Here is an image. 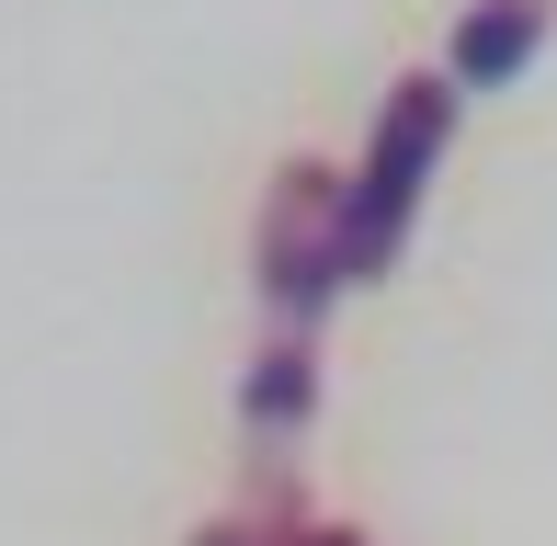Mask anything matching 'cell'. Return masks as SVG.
<instances>
[{
    "mask_svg": "<svg viewBox=\"0 0 557 546\" xmlns=\"http://www.w3.org/2000/svg\"><path fill=\"white\" fill-rule=\"evenodd\" d=\"M546 23H557V0H478V12L455 23V46H444V80H455V91L523 80V69H535V46H546Z\"/></svg>",
    "mask_w": 557,
    "mask_h": 546,
    "instance_id": "obj_3",
    "label": "cell"
},
{
    "mask_svg": "<svg viewBox=\"0 0 557 546\" xmlns=\"http://www.w3.org/2000/svg\"><path fill=\"white\" fill-rule=\"evenodd\" d=\"M285 535H308V501H296V467L273 456V467H250V489H239V512H216L194 546H285Z\"/></svg>",
    "mask_w": 557,
    "mask_h": 546,
    "instance_id": "obj_5",
    "label": "cell"
},
{
    "mask_svg": "<svg viewBox=\"0 0 557 546\" xmlns=\"http://www.w3.org/2000/svg\"><path fill=\"white\" fill-rule=\"evenodd\" d=\"M250 262H262V308L285 319V331H319V319H331V296H342V171L331 160H285L273 171Z\"/></svg>",
    "mask_w": 557,
    "mask_h": 546,
    "instance_id": "obj_2",
    "label": "cell"
},
{
    "mask_svg": "<svg viewBox=\"0 0 557 546\" xmlns=\"http://www.w3.org/2000/svg\"><path fill=\"white\" fill-rule=\"evenodd\" d=\"M285 546H364L352 524H308V535H285Z\"/></svg>",
    "mask_w": 557,
    "mask_h": 546,
    "instance_id": "obj_6",
    "label": "cell"
},
{
    "mask_svg": "<svg viewBox=\"0 0 557 546\" xmlns=\"http://www.w3.org/2000/svg\"><path fill=\"white\" fill-rule=\"evenodd\" d=\"M444 148H455V80L444 69H410L387 91V114H375L364 160L342 171V285H375V273L410 251V216L433 194Z\"/></svg>",
    "mask_w": 557,
    "mask_h": 546,
    "instance_id": "obj_1",
    "label": "cell"
},
{
    "mask_svg": "<svg viewBox=\"0 0 557 546\" xmlns=\"http://www.w3.org/2000/svg\"><path fill=\"white\" fill-rule=\"evenodd\" d=\"M308 410H319V331H273L239 376V421L250 433H296Z\"/></svg>",
    "mask_w": 557,
    "mask_h": 546,
    "instance_id": "obj_4",
    "label": "cell"
}]
</instances>
